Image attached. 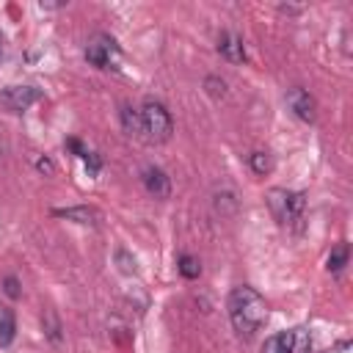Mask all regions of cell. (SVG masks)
<instances>
[{"label": "cell", "mask_w": 353, "mask_h": 353, "mask_svg": "<svg viewBox=\"0 0 353 353\" xmlns=\"http://www.w3.org/2000/svg\"><path fill=\"white\" fill-rule=\"evenodd\" d=\"M226 312L232 320V328L237 331V336L251 339L268 320V303L265 298L254 290V287H234L226 298Z\"/></svg>", "instance_id": "6da1fadb"}, {"label": "cell", "mask_w": 353, "mask_h": 353, "mask_svg": "<svg viewBox=\"0 0 353 353\" xmlns=\"http://www.w3.org/2000/svg\"><path fill=\"white\" fill-rule=\"evenodd\" d=\"M85 61L97 69H119L121 63V47L108 33H94L85 41Z\"/></svg>", "instance_id": "277c9868"}, {"label": "cell", "mask_w": 353, "mask_h": 353, "mask_svg": "<svg viewBox=\"0 0 353 353\" xmlns=\"http://www.w3.org/2000/svg\"><path fill=\"white\" fill-rule=\"evenodd\" d=\"M41 99V91L36 85H8L0 91V102L11 110V113H22L28 110L33 102Z\"/></svg>", "instance_id": "5b68a950"}, {"label": "cell", "mask_w": 353, "mask_h": 353, "mask_svg": "<svg viewBox=\"0 0 353 353\" xmlns=\"http://www.w3.org/2000/svg\"><path fill=\"white\" fill-rule=\"evenodd\" d=\"M116 265H119L121 273H135L138 270L135 268V256H130L127 248H116Z\"/></svg>", "instance_id": "ac0fdd59"}, {"label": "cell", "mask_w": 353, "mask_h": 353, "mask_svg": "<svg viewBox=\"0 0 353 353\" xmlns=\"http://www.w3.org/2000/svg\"><path fill=\"white\" fill-rule=\"evenodd\" d=\"M204 88H207V94L215 97V99L226 97V80L218 77V74H207V77H204Z\"/></svg>", "instance_id": "e0dca14e"}, {"label": "cell", "mask_w": 353, "mask_h": 353, "mask_svg": "<svg viewBox=\"0 0 353 353\" xmlns=\"http://www.w3.org/2000/svg\"><path fill=\"white\" fill-rule=\"evenodd\" d=\"M55 218H66L72 223H83V226H94L97 223V210L94 207H85V204H77V207H63V210H52Z\"/></svg>", "instance_id": "9c48e42d"}, {"label": "cell", "mask_w": 353, "mask_h": 353, "mask_svg": "<svg viewBox=\"0 0 353 353\" xmlns=\"http://www.w3.org/2000/svg\"><path fill=\"white\" fill-rule=\"evenodd\" d=\"M3 292H6L11 301H19V298H22L19 279H17V276H6V279H3Z\"/></svg>", "instance_id": "d6986e66"}, {"label": "cell", "mask_w": 353, "mask_h": 353, "mask_svg": "<svg viewBox=\"0 0 353 353\" xmlns=\"http://www.w3.org/2000/svg\"><path fill=\"white\" fill-rule=\"evenodd\" d=\"M36 171L44 174V176H52L55 174V163L50 157H36Z\"/></svg>", "instance_id": "44dd1931"}, {"label": "cell", "mask_w": 353, "mask_h": 353, "mask_svg": "<svg viewBox=\"0 0 353 353\" xmlns=\"http://www.w3.org/2000/svg\"><path fill=\"white\" fill-rule=\"evenodd\" d=\"M347 259H350V248H347V243L334 245L331 254H328V270H331V273H342V268L347 265Z\"/></svg>", "instance_id": "5bb4252c"}, {"label": "cell", "mask_w": 353, "mask_h": 353, "mask_svg": "<svg viewBox=\"0 0 353 353\" xmlns=\"http://www.w3.org/2000/svg\"><path fill=\"white\" fill-rule=\"evenodd\" d=\"M141 182L152 199H168L171 196V179L160 165H146L141 171Z\"/></svg>", "instance_id": "52a82bcc"}, {"label": "cell", "mask_w": 353, "mask_h": 353, "mask_svg": "<svg viewBox=\"0 0 353 353\" xmlns=\"http://www.w3.org/2000/svg\"><path fill=\"white\" fill-rule=\"evenodd\" d=\"M248 165H251L254 174L265 176V174L273 171V157H270L268 152H251V154H248Z\"/></svg>", "instance_id": "9a60e30c"}, {"label": "cell", "mask_w": 353, "mask_h": 353, "mask_svg": "<svg viewBox=\"0 0 353 353\" xmlns=\"http://www.w3.org/2000/svg\"><path fill=\"white\" fill-rule=\"evenodd\" d=\"M265 201L270 207V215L287 226L301 232L303 229V212H306V196L298 190H287V188H270L265 193Z\"/></svg>", "instance_id": "7a4b0ae2"}, {"label": "cell", "mask_w": 353, "mask_h": 353, "mask_svg": "<svg viewBox=\"0 0 353 353\" xmlns=\"http://www.w3.org/2000/svg\"><path fill=\"white\" fill-rule=\"evenodd\" d=\"M262 353H295V331H279L268 336Z\"/></svg>", "instance_id": "30bf717a"}, {"label": "cell", "mask_w": 353, "mask_h": 353, "mask_svg": "<svg viewBox=\"0 0 353 353\" xmlns=\"http://www.w3.org/2000/svg\"><path fill=\"white\" fill-rule=\"evenodd\" d=\"M176 268H179L182 279H188V281H193V279L201 276V265H199V259L190 256V254H182V256L176 259Z\"/></svg>", "instance_id": "2e32d148"}, {"label": "cell", "mask_w": 353, "mask_h": 353, "mask_svg": "<svg viewBox=\"0 0 353 353\" xmlns=\"http://www.w3.org/2000/svg\"><path fill=\"white\" fill-rule=\"evenodd\" d=\"M284 102L292 110V116H298L301 121H314L317 119V102H314V97L306 88H298V85L290 88L287 97H284Z\"/></svg>", "instance_id": "8992f818"}, {"label": "cell", "mask_w": 353, "mask_h": 353, "mask_svg": "<svg viewBox=\"0 0 353 353\" xmlns=\"http://www.w3.org/2000/svg\"><path fill=\"white\" fill-rule=\"evenodd\" d=\"M66 149H72V152H74V154H77L80 160H83V157L88 154V149H85V146H83V143H80L77 138H69V141H66Z\"/></svg>", "instance_id": "7402d4cb"}, {"label": "cell", "mask_w": 353, "mask_h": 353, "mask_svg": "<svg viewBox=\"0 0 353 353\" xmlns=\"http://www.w3.org/2000/svg\"><path fill=\"white\" fill-rule=\"evenodd\" d=\"M17 336V317H14V309L0 303V347H8Z\"/></svg>", "instance_id": "8fae6325"}, {"label": "cell", "mask_w": 353, "mask_h": 353, "mask_svg": "<svg viewBox=\"0 0 353 353\" xmlns=\"http://www.w3.org/2000/svg\"><path fill=\"white\" fill-rule=\"evenodd\" d=\"M0 55H3V36H0Z\"/></svg>", "instance_id": "603a6c76"}, {"label": "cell", "mask_w": 353, "mask_h": 353, "mask_svg": "<svg viewBox=\"0 0 353 353\" xmlns=\"http://www.w3.org/2000/svg\"><path fill=\"white\" fill-rule=\"evenodd\" d=\"M119 116H121V127H124V132L132 135V138H141V113H138V108H132V105H121Z\"/></svg>", "instance_id": "7c38bea8"}, {"label": "cell", "mask_w": 353, "mask_h": 353, "mask_svg": "<svg viewBox=\"0 0 353 353\" xmlns=\"http://www.w3.org/2000/svg\"><path fill=\"white\" fill-rule=\"evenodd\" d=\"M141 138L149 141V143H165L174 132V119L168 113V108L163 102H154V99H146L141 108Z\"/></svg>", "instance_id": "3957f363"}, {"label": "cell", "mask_w": 353, "mask_h": 353, "mask_svg": "<svg viewBox=\"0 0 353 353\" xmlns=\"http://www.w3.org/2000/svg\"><path fill=\"white\" fill-rule=\"evenodd\" d=\"M41 325H44V334H47V339L52 342V345H61V339H63V328H61V320H58V314L52 312V309H47L44 312V317H41Z\"/></svg>", "instance_id": "4fadbf2b"}, {"label": "cell", "mask_w": 353, "mask_h": 353, "mask_svg": "<svg viewBox=\"0 0 353 353\" xmlns=\"http://www.w3.org/2000/svg\"><path fill=\"white\" fill-rule=\"evenodd\" d=\"M218 52H221L229 63H245V44H243V39H240L237 33H232V30H223V33L218 36Z\"/></svg>", "instance_id": "ba28073f"}, {"label": "cell", "mask_w": 353, "mask_h": 353, "mask_svg": "<svg viewBox=\"0 0 353 353\" xmlns=\"http://www.w3.org/2000/svg\"><path fill=\"white\" fill-rule=\"evenodd\" d=\"M83 163H85V168H88V174L94 176V174H99V168H102V160H99V154L97 152H88L85 157H83Z\"/></svg>", "instance_id": "ffe728a7"}]
</instances>
